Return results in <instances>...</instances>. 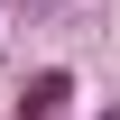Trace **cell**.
Masks as SVG:
<instances>
[{"label": "cell", "mask_w": 120, "mask_h": 120, "mask_svg": "<svg viewBox=\"0 0 120 120\" xmlns=\"http://www.w3.org/2000/svg\"><path fill=\"white\" fill-rule=\"evenodd\" d=\"M65 102H74V74H37L28 92H19V111H28V120H56Z\"/></svg>", "instance_id": "6da1fadb"}, {"label": "cell", "mask_w": 120, "mask_h": 120, "mask_svg": "<svg viewBox=\"0 0 120 120\" xmlns=\"http://www.w3.org/2000/svg\"><path fill=\"white\" fill-rule=\"evenodd\" d=\"M102 120H120V111H102Z\"/></svg>", "instance_id": "7a4b0ae2"}]
</instances>
